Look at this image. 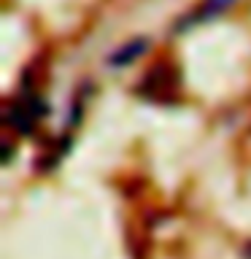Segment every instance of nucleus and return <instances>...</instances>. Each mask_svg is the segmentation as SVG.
<instances>
[{
  "label": "nucleus",
  "instance_id": "nucleus-1",
  "mask_svg": "<svg viewBox=\"0 0 251 259\" xmlns=\"http://www.w3.org/2000/svg\"><path fill=\"white\" fill-rule=\"evenodd\" d=\"M146 46H149V40H146V38H135L133 44H124L119 52L111 54V65H113V68H121V65L138 60V57L146 52Z\"/></svg>",
  "mask_w": 251,
  "mask_h": 259
},
{
  "label": "nucleus",
  "instance_id": "nucleus-2",
  "mask_svg": "<svg viewBox=\"0 0 251 259\" xmlns=\"http://www.w3.org/2000/svg\"><path fill=\"white\" fill-rule=\"evenodd\" d=\"M235 0H202V6L197 8V14H192V22H205V19H214V16L224 14Z\"/></svg>",
  "mask_w": 251,
  "mask_h": 259
}]
</instances>
